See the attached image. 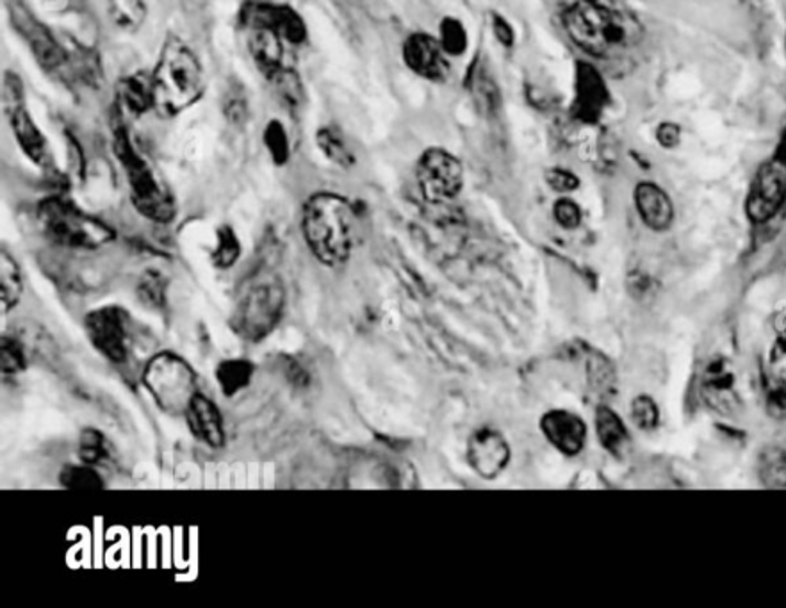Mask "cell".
<instances>
[{
    "instance_id": "cell-1",
    "label": "cell",
    "mask_w": 786,
    "mask_h": 608,
    "mask_svg": "<svg viewBox=\"0 0 786 608\" xmlns=\"http://www.w3.org/2000/svg\"><path fill=\"white\" fill-rule=\"evenodd\" d=\"M567 34L589 56H619L641 42L642 25L615 0H578L564 17Z\"/></svg>"
},
{
    "instance_id": "cell-2",
    "label": "cell",
    "mask_w": 786,
    "mask_h": 608,
    "mask_svg": "<svg viewBox=\"0 0 786 608\" xmlns=\"http://www.w3.org/2000/svg\"><path fill=\"white\" fill-rule=\"evenodd\" d=\"M154 111L161 118H175L192 108L206 91L204 66L197 54L181 37L168 36L160 62L152 72Z\"/></svg>"
},
{
    "instance_id": "cell-3",
    "label": "cell",
    "mask_w": 786,
    "mask_h": 608,
    "mask_svg": "<svg viewBox=\"0 0 786 608\" xmlns=\"http://www.w3.org/2000/svg\"><path fill=\"white\" fill-rule=\"evenodd\" d=\"M302 232L314 258L327 267H339L353 249V207L336 193H316L305 202Z\"/></svg>"
},
{
    "instance_id": "cell-4",
    "label": "cell",
    "mask_w": 786,
    "mask_h": 608,
    "mask_svg": "<svg viewBox=\"0 0 786 608\" xmlns=\"http://www.w3.org/2000/svg\"><path fill=\"white\" fill-rule=\"evenodd\" d=\"M112 152L125 174L129 195L137 211L154 224L175 220L177 204L174 193L170 192L157 170L134 146L122 126H118L112 134Z\"/></svg>"
},
{
    "instance_id": "cell-5",
    "label": "cell",
    "mask_w": 786,
    "mask_h": 608,
    "mask_svg": "<svg viewBox=\"0 0 786 608\" xmlns=\"http://www.w3.org/2000/svg\"><path fill=\"white\" fill-rule=\"evenodd\" d=\"M37 221L43 235L65 249H100L117 238V232L106 221L88 215L65 197L40 202Z\"/></svg>"
},
{
    "instance_id": "cell-6",
    "label": "cell",
    "mask_w": 786,
    "mask_h": 608,
    "mask_svg": "<svg viewBox=\"0 0 786 608\" xmlns=\"http://www.w3.org/2000/svg\"><path fill=\"white\" fill-rule=\"evenodd\" d=\"M143 386L155 405L170 416H183L200 393L198 374L184 357L175 351H160L146 362Z\"/></svg>"
},
{
    "instance_id": "cell-7",
    "label": "cell",
    "mask_w": 786,
    "mask_h": 608,
    "mask_svg": "<svg viewBox=\"0 0 786 608\" xmlns=\"http://www.w3.org/2000/svg\"><path fill=\"white\" fill-rule=\"evenodd\" d=\"M286 310V287L279 279H266L250 287L230 314L232 333L243 341L259 343L279 327Z\"/></svg>"
},
{
    "instance_id": "cell-8",
    "label": "cell",
    "mask_w": 786,
    "mask_h": 608,
    "mask_svg": "<svg viewBox=\"0 0 786 608\" xmlns=\"http://www.w3.org/2000/svg\"><path fill=\"white\" fill-rule=\"evenodd\" d=\"M2 109L25 158L43 172L56 169L47 138L25 108L24 83L13 72H8L2 80Z\"/></svg>"
},
{
    "instance_id": "cell-9",
    "label": "cell",
    "mask_w": 786,
    "mask_h": 608,
    "mask_svg": "<svg viewBox=\"0 0 786 608\" xmlns=\"http://www.w3.org/2000/svg\"><path fill=\"white\" fill-rule=\"evenodd\" d=\"M786 200V149L765 161L754 175L745 211L754 224L771 220Z\"/></svg>"
},
{
    "instance_id": "cell-10",
    "label": "cell",
    "mask_w": 786,
    "mask_h": 608,
    "mask_svg": "<svg viewBox=\"0 0 786 608\" xmlns=\"http://www.w3.org/2000/svg\"><path fill=\"white\" fill-rule=\"evenodd\" d=\"M416 175L423 197L434 204L454 200L462 189V164L446 150H426L417 163Z\"/></svg>"
},
{
    "instance_id": "cell-11",
    "label": "cell",
    "mask_w": 786,
    "mask_h": 608,
    "mask_svg": "<svg viewBox=\"0 0 786 608\" xmlns=\"http://www.w3.org/2000/svg\"><path fill=\"white\" fill-rule=\"evenodd\" d=\"M8 11H10L11 24L17 29V33L22 36V40L28 43V47L31 48L43 70H62L66 57H68V51L57 42L47 25L42 24L34 17L33 11L29 10L28 6L20 0H10Z\"/></svg>"
},
{
    "instance_id": "cell-12",
    "label": "cell",
    "mask_w": 786,
    "mask_h": 608,
    "mask_svg": "<svg viewBox=\"0 0 786 608\" xmlns=\"http://www.w3.org/2000/svg\"><path fill=\"white\" fill-rule=\"evenodd\" d=\"M239 22L244 29H268L290 43L304 45L307 40V25L293 8L286 4H273L266 0H249L239 11Z\"/></svg>"
},
{
    "instance_id": "cell-13",
    "label": "cell",
    "mask_w": 786,
    "mask_h": 608,
    "mask_svg": "<svg viewBox=\"0 0 786 608\" xmlns=\"http://www.w3.org/2000/svg\"><path fill=\"white\" fill-rule=\"evenodd\" d=\"M86 334L95 350L112 365H122L129 356V328L120 307H100L85 319Z\"/></svg>"
},
{
    "instance_id": "cell-14",
    "label": "cell",
    "mask_w": 786,
    "mask_h": 608,
    "mask_svg": "<svg viewBox=\"0 0 786 608\" xmlns=\"http://www.w3.org/2000/svg\"><path fill=\"white\" fill-rule=\"evenodd\" d=\"M403 59L414 74L425 79L443 80L449 72L448 52L428 34L408 36L403 45Z\"/></svg>"
},
{
    "instance_id": "cell-15",
    "label": "cell",
    "mask_w": 786,
    "mask_h": 608,
    "mask_svg": "<svg viewBox=\"0 0 786 608\" xmlns=\"http://www.w3.org/2000/svg\"><path fill=\"white\" fill-rule=\"evenodd\" d=\"M511 460V446L496 431L477 432L468 443V463L480 477L496 478Z\"/></svg>"
},
{
    "instance_id": "cell-16",
    "label": "cell",
    "mask_w": 786,
    "mask_h": 608,
    "mask_svg": "<svg viewBox=\"0 0 786 608\" xmlns=\"http://www.w3.org/2000/svg\"><path fill=\"white\" fill-rule=\"evenodd\" d=\"M609 88L594 66L581 63L576 70L575 111L583 122H598L609 106Z\"/></svg>"
},
{
    "instance_id": "cell-17",
    "label": "cell",
    "mask_w": 786,
    "mask_h": 608,
    "mask_svg": "<svg viewBox=\"0 0 786 608\" xmlns=\"http://www.w3.org/2000/svg\"><path fill=\"white\" fill-rule=\"evenodd\" d=\"M187 428L195 435V439L200 441L209 448H221L225 445V425L220 409L212 402L211 398L198 393L192 405L184 414Z\"/></svg>"
},
{
    "instance_id": "cell-18",
    "label": "cell",
    "mask_w": 786,
    "mask_h": 608,
    "mask_svg": "<svg viewBox=\"0 0 786 608\" xmlns=\"http://www.w3.org/2000/svg\"><path fill=\"white\" fill-rule=\"evenodd\" d=\"M544 435L558 452L566 455L580 454L586 445L587 426L581 417L567 411H552L541 422Z\"/></svg>"
},
{
    "instance_id": "cell-19",
    "label": "cell",
    "mask_w": 786,
    "mask_h": 608,
    "mask_svg": "<svg viewBox=\"0 0 786 608\" xmlns=\"http://www.w3.org/2000/svg\"><path fill=\"white\" fill-rule=\"evenodd\" d=\"M701 393L705 402L713 411L730 414L739 408V398L735 391V377L725 360H713L708 366L701 379Z\"/></svg>"
},
{
    "instance_id": "cell-20",
    "label": "cell",
    "mask_w": 786,
    "mask_h": 608,
    "mask_svg": "<svg viewBox=\"0 0 786 608\" xmlns=\"http://www.w3.org/2000/svg\"><path fill=\"white\" fill-rule=\"evenodd\" d=\"M249 52L253 65L270 80L284 68V40L268 29L249 31Z\"/></svg>"
},
{
    "instance_id": "cell-21",
    "label": "cell",
    "mask_w": 786,
    "mask_h": 608,
    "mask_svg": "<svg viewBox=\"0 0 786 608\" xmlns=\"http://www.w3.org/2000/svg\"><path fill=\"white\" fill-rule=\"evenodd\" d=\"M636 211L642 221L653 230L669 229L674 220V207L669 195L653 183H641L635 189Z\"/></svg>"
},
{
    "instance_id": "cell-22",
    "label": "cell",
    "mask_w": 786,
    "mask_h": 608,
    "mask_svg": "<svg viewBox=\"0 0 786 608\" xmlns=\"http://www.w3.org/2000/svg\"><path fill=\"white\" fill-rule=\"evenodd\" d=\"M118 102L132 117H143L154 109V79L146 72H134L120 80L117 89Z\"/></svg>"
},
{
    "instance_id": "cell-23",
    "label": "cell",
    "mask_w": 786,
    "mask_h": 608,
    "mask_svg": "<svg viewBox=\"0 0 786 608\" xmlns=\"http://www.w3.org/2000/svg\"><path fill=\"white\" fill-rule=\"evenodd\" d=\"M255 366L249 359H225L216 366L215 377L223 397L232 398L252 384Z\"/></svg>"
},
{
    "instance_id": "cell-24",
    "label": "cell",
    "mask_w": 786,
    "mask_h": 608,
    "mask_svg": "<svg viewBox=\"0 0 786 608\" xmlns=\"http://www.w3.org/2000/svg\"><path fill=\"white\" fill-rule=\"evenodd\" d=\"M24 293V275L20 270L19 262L11 258L10 253L2 252L0 256V302L6 311H11L20 304Z\"/></svg>"
},
{
    "instance_id": "cell-25",
    "label": "cell",
    "mask_w": 786,
    "mask_h": 608,
    "mask_svg": "<svg viewBox=\"0 0 786 608\" xmlns=\"http://www.w3.org/2000/svg\"><path fill=\"white\" fill-rule=\"evenodd\" d=\"M596 431L599 441L610 454L619 455L624 452L627 445L626 426L621 422V417L609 408H599L596 412Z\"/></svg>"
},
{
    "instance_id": "cell-26",
    "label": "cell",
    "mask_w": 786,
    "mask_h": 608,
    "mask_svg": "<svg viewBox=\"0 0 786 608\" xmlns=\"http://www.w3.org/2000/svg\"><path fill=\"white\" fill-rule=\"evenodd\" d=\"M109 19L123 33H137L146 22L145 0H108Z\"/></svg>"
},
{
    "instance_id": "cell-27",
    "label": "cell",
    "mask_w": 786,
    "mask_h": 608,
    "mask_svg": "<svg viewBox=\"0 0 786 608\" xmlns=\"http://www.w3.org/2000/svg\"><path fill=\"white\" fill-rule=\"evenodd\" d=\"M316 143H318V149L321 150V154H324L330 163L337 164V166H341V169H350V166L356 164V155H353L350 146H348L347 140H345L341 132L334 129V127H321V129L316 132Z\"/></svg>"
},
{
    "instance_id": "cell-28",
    "label": "cell",
    "mask_w": 786,
    "mask_h": 608,
    "mask_svg": "<svg viewBox=\"0 0 786 608\" xmlns=\"http://www.w3.org/2000/svg\"><path fill=\"white\" fill-rule=\"evenodd\" d=\"M221 111L230 126L243 127L249 122L250 102L247 86L239 80H230L221 97Z\"/></svg>"
},
{
    "instance_id": "cell-29",
    "label": "cell",
    "mask_w": 786,
    "mask_h": 608,
    "mask_svg": "<svg viewBox=\"0 0 786 608\" xmlns=\"http://www.w3.org/2000/svg\"><path fill=\"white\" fill-rule=\"evenodd\" d=\"M59 482L70 491H100L103 478L95 466L89 464H68L59 473Z\"/></svg>"
},
{
    "instance_id": "cell-30",
    "label": "cell",
    "mask_w": 786,
    "mask_h": 608,
    "mask_svg": "<svg viewBox=\"0 0 786 608\" xmlns=\"http://www.w3.org/2000/svg\"><path fill=\"white\" fill-rule=\"evenodd\" d=\"M241 258V241L236 230L230 225H221L216 230V247L211 253V261L218 270H230Z\"/></svg>"
},
{
    "instance_id": "cell-31",
    "label": "cell",
    "mask_w": 786,
    "mask_h": 608,
    "mask_svg": "<svg viewBox=\"0 0 786 608\" xmlns=\"http://www.w3.org/2000/svg\"><path fill=\"white\" fill-rule=\"evenodd\" d=\"M262 141L266 146L268 154L272 158L276 166H284L291 160L290 134L281 120H270L262 132Z\"/></svg>"
},
{
    "instance_id": "cell-32",
    "label": "cell",
    "mask_w": 786,
    "mask_h": 608,
    "mask_svg": "<svg viewBox=\"0 0 786 608\" xmlns=\"http://www.w3.org/2000/svg\"><path fill=\"white\" fill-rule=\"evenodd\" d=\"M767 386L771 393L786 398V334L777 339L768 356Z\"/></svg>"
},
{
    "instance_id": "cell-33",
    "label": "cell",
    "mask_w": 786,
    "mask_h": 608,
    "mask_svg": "<svg viewBox=\"0 0 786 608\" xmlns=\"http://www.w3.org/2000/svg\"><path fill=\"white\" fill-rule=\"evenodd\" d=\"M268 83L273 86L276 97H279V100H281L286 108L295 109L302 104L304 89H302V80H299L298 74H296L295 70H291V68L284 66V68H282L273 79L268 80Z\"/></svg>"
},
{
    "instance_id": "cell-34",
    "label": "cell",
    "mask_w": 786,
    "mask_h": 608,
    "mask_svg": "<svg viewBox=\"0 0 786 608\" xmlns=\"http://www.w3.org/2000/svg\"><path fill=\"white\" fill-rule=\"evenodd\" d=\"M108 457V445L102 432L85 428L79 435V459L89 466H99Z\"/></svg>"
},
{
    "instance_id": "cell-35",
    "label": "cell",
    "mask_w": 786,
    "mask_h": 608,
    "mask_svg": "<svg viewBox=\"0 0 786 608\" xmlns=\"http://www.w3.org/2000/svg\"><path fill=\"white\" fill-rule=\"evenodd\" d=\"M0 362H2V373L4 374H19L28 370V351L19 337H2Z\"/></svg>"
},
{
    "instance_id": "cell-36",
    "label": "cell",
    "mask_w": 786,
    "mask_h": 608,
    "mask_svg": "<svg viewBox=\"0 0 786 608\" xmlns=\"http://www.w3.org/2000/svg\"><path fill=\"white\" fill-rule=\"evenodd\" d=\"M439 29V42L445 47V51L448 52V56H462L466 48H468V33H466V29H463L459 20L448 17V19L440 22Z\"/></svg>"
},
{
    "instance_id": "cell-37",
    "label": "cell",
    "mask_w": 786,
    "mask_h": 608,
    "mask_svg": "<svg viewBox=\"0 0 786 608\" xmlns=\"http://www.w3.org/2000/svg\"><path fill=\"white\" fill-rule=\"evenodd\" d=\"M138 298L141 304L150 305L154 310H161L166 300V281L161 273L146 272L138 282Z\"/></svg>"
},
{
    "instance_id": "cell-38",
    "label": "cell",
    "mask_w": 786,
    "mask_h": 608,
    "mask_svg": "<svg viewBox=\"0 0 786 608\" xmlns=\"http://www.w3.org/2000/svg\"><path fill=\"white\" fill-rule=\"evenodd\" d=\"M763 484L774 489H786V455L774 452L762 463Z\"/></svg>"
},
{
    "instance_id": "cell-39",
    "label": "cell",
    "mask_w": 786,
    "mask_h": 608,
    "mask_svg": "<svg viewBox=\"0 0 786 608\" xmlns=\"http://www.w3.org/2000/svg\"><path fill=\"white\" fill-rule=\"evenodd\" d=\"M632 417L638 428H642V431H651V428H655V426L658 425L661 414H658L656 403L653 402L649 397L642 394V397L633 400Z\"/></svg>"
},
{
    "instance_id": "cell-40",
    "label": "cell",
    "mask_w": 786,
    "mask_h": 608,
    "mask_svg": "<svg viewBox=\"0 0 786 608\" xmlns=\"http://www.w3.org/2000/svg\"><path fill=\"white\" fill-rule=\"evenodd\" d=\"M473 94L483 111H492L498 106V89L494 80L483 72H478L473 83Z\"/></svg>"
},
{
    "instance_id": "cell-41",
    "label": "cell",
    "mask_w": 786,
    "mask_h": 608,
    "mask_svg": "<svg viewBox=\"0 0 786 608\" xmlns=\"http://www.w3.org/2000/svg\"><path fill=\"white\" fill-rule=\"evenodd\" d=\"M555 220L564 229H576L581 224V209L571 198H560L553 207Z\"/></svg>"
},
{
    "instance_id": "cell-42",
    "label": "cell",
    "mask_w": 786,
    "mask_h": 608,
    "mask_svg": "<svg viewBox=\"0 0 786 608\" xmlns=\"http://www.w3.org/2000/svg\"><path fill=\"white\" fill-rule=\"evenodd\" d=\"M549 186L558 193H571L580 186V178L564 169H553L546 174Z\"/></svg>"
},
{
    "instance_id": "cell-43",
    "label": "cell",
    "mask_w": 786,
    "mask_h": 608,
    "mask_svg": "<svg viewBox=\"0 0 786 608\" xmlns=\"http://www.w3.org/2000/svg\"><path fill=\"white\" fill-rule=\"evenodd\" d=\"M656 141L664 149H676L681 143V127L673 122H664L656 129Z\"/></svg>"
},
{
    "instance_id": "cell-44",
    "label": "cell",
    "mask_w": 786,
    "mask_h": 608,
    "mask_svg": "<svg viewBox=\"0 0 786 608\" xmlns=\"http://www.w3.org/2000/svg\"><path fill=\"white\" fill-rule=\"evenodd\" d=\"M492 33H494L498 42H500L503 47H512V45H514V28H512L511 22L503 19L501 14H494V17H492Z\"/></svg>"
}]
</instances>
